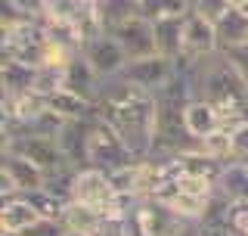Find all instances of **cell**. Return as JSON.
Segmentation results:
<instances>
[{
  "label": "cell",
  "instance_id": "6da1fadb",
  "mask_svg": "<svg viewBox=\"0 0 248 236\" xmlns=\"http://www.w3.org/2000/svg\"><path fill=\"white\" fill-rule=\"evenodd\" d=\"M99 118H106L121 140L134 152L137 162H149L155 146V124H158V100L149 90H140L127 84L124 78L106 81L103 97H99Z\"/></svg>",
  "mask_w": 248,
  "mask_h": 236
},
{
  "label": "cell",
  "instance_id": "7a4b0ae2",
  "mask_svg": "<svg viewBox=\"0 0 248 236\" xmlns=\"http://www.w3.org/2000/svg\"><path fill=\"white\" fill-rule=\"evenodd\" d=\"M134 152L127 149V143L121 140V134L106 121V118H96L90 121V140H87V168H99L106 174L118 168H127L134 165Z\"/></svg>",
  "mask_w": 248,
  "mask_h": 236
},
{
  "label": "cell",
  "instance_id": "3957f363",
  "mask_svg": "<svg viewBox=\"0 0 248 236\" xmlns=\"http://www.w3.org/2000/svg\"><path fill=\"white\" fill-rule=\"evenodd\" d=\"M220 50V37H217V25L202 19L196 10L186 13L183 19V44H180V59L177 62H202Z\"/></svg>",
  "mask_w": 248,
  "mask_h": 236
},
{
  "label": "cell",
  "instance_id": "277c9868",
  "mask_svg": "<svg viewBox=\"0 0 248 236\" xmlns=\"http://www.w3.org/2000/svg\"><path fill=\"white\" fill-rule=\"evenodd\" d=\"M134 218L140 224V233L143 236H180L189 221H183L177 211H170L165 202L149 199V196H140L134 205Z\"/></svg>",
  "mask_w": 248,
  "mask_h": 236
},
{
  "label": "cell",
  "instance_id": "5b68a950",
  "mask_svg": "<svg viewBox=\"0 0 248 236\" xmlns=\"http://www.w3.org/2000/svg\"><path fill=\"white\" fill-rule=\"evenodd\" d=\"M81 53H84V59L93 66V72H96L103 81H112V78H118L124 68H127V53L121 50V44L115 41L108 31H103V34H96V37H90L87 44L81 47Z\"/></svg>",
  "mask_w": 248,
  "mask_h": 236
},
{
  "label": "cell",
  "instance_id": "8992f818",
  "mask_svg": "<svg viewBox=\"0 0 248 236\" xmlns=\"http://www.w3.org/2000/svg\"><path fill=\"white\" fill-rule=\"evenodd\" d=\"M174 75H177V62L158 56V53L146 56V59H130L127 68L121 72V78L127 84H134L140 90H149V93H158Z\"/></svg>",
  "mask_w": 248,
  "mask_h": 236
},
{
  "label": "cell",
  "instance_id": "52a82bcc",
  "mask_svg": "<svg viewBox=\"0 0 248 236\" xmlns=\"http://www.w3.org/2000/svg\"><path fill=\"white\" fill-rule=\"evenodd\" d=\"M3 149L31 159L44 174H53V171H59V168L68 165L65 155H62V149H59V143H56V137H34V134H31V137H19V140L3 143Z\"/></svg>",
  "mask_w": 248,
  "mask_h": 236
},
{
  "label": "cell",
  "instance_id": "ba28073f",
  "mask_svg": "<svg viewBox=\"0 0 248 236\" xmlns=\"http://www.w3.org/2000/svg\"><path fill=\"white\" fill-rule=\"evenodd\" d=\"M115 196L118 193H115V186H112V180H108L106 171H99V168H81L78 171L72 202H81V205L106 211L108 205H112Z\"/></svg>",
  "mask_w": 248,
  "mask_h": 236
},
{
  "label": "cell",
  "instance_id": "9c48e42d",
  "mask_svg": "<svg viewBox=\"0 0 248 236\" xmlns=\"http://www.w3.org/2000/svg\"><path fill=\"white\" fill-rule=\"evenodd\" d=\"M108 34L121 44V50L127 53V59H146V56H155V28L149 19L143 16H134L130 22L112 28Z\"/></svg>",
  "mask_w": 248,
  "mask_h": 236
},
{
  "label": "cell",
  "instance_id": "30bf717a",
  "mask_svg": "<svg viewBox=\"0 0 248 236\" xmlns=\"http://www.w3.org/2000/svg\"><path fill=\"white\" fill-rule=\"evenodd\" d=\"M103 87H106V81L93 72V66L84 59V53H75L65 62V90H72V93H78V97H84L87 103L96 106L99 97H103Z\"/></svg>",
  "mask_w": 248,
  "mask_h": 236
},
{
  "label": "cell",
  "instance_id": "8fae6325",
  "mask_svg": "<svg viewBox=\"0 0 248 236\" xmlns=\"http://www.w3.org/2000/svg\"><path fill=\"white\" fill-rule=\"evenodd\" d=\"M0 174L13 180V186L19 190V196L31 193V190H44V184H46V174L34 162L25 159V155H19V152H10V149H3V155H0Z\"/></svg>",
  "mask_w": 248,
  "mask_h": 236
},
{
  "label": "cell",
  "instance_id": "7c38bea8",
  "mask_svg": "<svg viewBox=\"0 0 248 236\" xmlns=\"http://www.w3.org/2000/svg\"><path fill=\"white\" fill-rule=\"evenodd\" d=\"M87 140H90V121H84V118L65 121V128L56 134V143L62 149V155H65V162L78 171L87 168Z\"/></svg>",
  "mask_w": 248,
  "mask_h": 236
},
{
  "label": "cell",
  "instance_id": "4fadbf2b",
  "mask_svg": "<svg viewBox=\"0 0 248 236\" xmlns=\"http://www.w3.org/2000/svg\"><path fill=\"white\" fill-rule=\"evenodd\" d=\"M217 193L227 196L236 208H248V162L223 165L220 177H217Z\"/></svg>",
  "mask_w": 248,
  "mask_h": 236
},
{
  "label": "cell",
  "instance_id": "5bb4252c",
  "mask_svg": "<svg viewBox=\"0 0 248 236\" xmlns=\"http://www.w3.org/2000/svg\"><path fill=\"white\" fill-rule=\"evenodd\" d=\"M34 66H25L19 59H6L0 62V84H3V97H25L34 93Z\"/></svg>",
  "mask_w": 248,
  "mask_h": 236
},
{
  "label": "cell",
  "instance_id": "9a60e30c",
  "mask_svg": "<svg viewBox=\"0 0 248 236\" xmlns=\"http://www.w3.org/2000/svg\"><path fill=\"white\" fill-rule=\"evenodd\" d=\"M37 221H44V218L37 215L22 196L3 199V205H0V233H25Z\"/></svg>",
  "mask_w": 248,
  "mask_h": 236
},
{
  "label": "cell",
  "instance_id": "2e32d148",
  "mask_svg": "<svg viewBox=\"0 0 248 236\" xmlns=\"http://www.w3.org/2000/svg\"><path fill=\"white\" fill-rule=\"evenodd\" d=\"M183 118H186V131H189L192 140H205L208 134H214L220 128V115H217V109L208 100H189Z\"/></svg>",
  "mask_w": 248,
  "mask_h": 236
},
{
  "label": "cell",
  "instance_id": "e0dca14e",
  "mask_svg": "<svg viewBox=\"0 0 248 236\" xmlns=\"http://www.w3.org/2000/svg\"><path fill=\"white\" fill-rule=\"evenodd\" d=\"M183 19L186 16H174V19H158L152 22L155 28V53L165 59H180V44H183Z\"/></svg>",
  "mask_w": 248,
  "mask_h": 236
},
{
  "label": "cell",
  "instance_id": "ac0fdd59",
  "mask_svg": "<svg viewBox=\"0 0 248 236\" xmlns=\"http://www.w3.org/2000/svg\"><path fill=\"white\" fill-rule=\"evenodd\" d=\"M59 224L65 227V233H99V227L106 224V215L99 208L81 205V202H68Z\"/></svg>",
  "mask_w": 248,
  "mask_h": 236
},
{
  "label": "cell",
  "instance_id": "d6986e66",
  "mask_svg": "<svg viewBox=\"0 0 248 236\" xmlns=\"http://www.w3.org/2000/svg\"><path fill=\"white\" fill-rule=\"evenodd\" d=\"M217 37H220V50L248 44V10L232 6V13L220 22V25H217Z\"/></svg>",
  "mask_w": 248,
  "mask_h": 236
},
{
  "label": "cell",
  "instance_id": "ffe728a7",
  "mask_svg": "<svg viewBox=\"0 0 248 236\" xmlns=\"http://www.w3.org/2000/svg\"><path fill=\"white\" fill-rule=\"evenodd\" d=\"M96 10H99V22H103L106 31L130 22L134 16H140L137 0H96Z\"/></svg>",
  "mask_w": 248,
  "mask_h": 236
},
{
  "label": "cell",
  "instance_id": "44dd1931",
  "mask_svg": "<svg viewBox=\"0 0 248 236\" xmlns=\"http://www.w3.org/2000/svg\"><path fill=\"white\" fill-rule=\"evenodd\" d=\"M140 6V16L149 22H158V19H174V16H186L192 10L189 0H137Z\"/></svg>",
  "mask_w": 248,
  "mask_h": 236
},
{
  "label": "cell",
  "instance_id": "7402d4cb",
  "mask_svg": "<svg viewBox=\"0 0 248 236\" xmlns=\"http://www.w3.org/2000/svg\"><path fill=\"white\" fill-rule=\"evenodd\" d=\"M22 199H25L28 205L44 218V221H59L62 211H65V205H68V202H62L59 196H53L50 190H31V193H22Z\"/></svg>",
  "mask_w": 248,
  "mask_h": 236
},
{
  "label": "cell",
  "instance_id": "603a6c76",
  "mask_svg": "<svg viewBox=\"0 0 248 236\" xmlns=\"http://www.w3.org/2000/svg\"><path fill=\"white\" fill-rule=\"evenodd\" d=\"M199 152L208 155V159L220 162V165H230L232 162V140H230V131L227 128H217L214 134H208L205 140H199Z\"/></svg>",
  "mask_w": 248,
  "mask_h": 236
},
{
  "label": "cell",
  "instance_id": "cb8c5ba5",
  "mask_svg": "<svg viewBox=\"0 0 248 236\" xmlns=\"http://www.w3.org/2000/svg\"><path fill=\"white\" fill-rule=\"evenodd\" d=\"M62 87H65V66H50V62L37 66V75H34V93L37 97L50 100Z\"/></svg>",
  "mask_w": 248,
  "mask_h": 236
},
{
  "label": "cell",
  "instance_id": "d4e9b609",
  "mask_svg": "<svg viewBox=\"0 0 248 236\" xmlns=\"http://www.w3.org/2000/svg\"><path fill=\"white\" fill-rule=\"evenodd\" d=\"M232 0H192V10H196L202 19H208L211 25H220L223 19L232 13Z\"/></svg>",
  "mask_w": 248,
  "mask_h": 236
},
{
  "label": "cell",
  "instance_id": "484cf974",
  "mask_svg": "<svg viewBox=\"0 0 248 236\" xmlns=\"http://www.w3.org/2000/svg\"><path fill=\"white\" fill-rule=\"evenodd\" d=\"M3 6H10L25 19H44L46 16V0H3Z\"/></svg>",
  "mask_w": 248,
  "mask_h": 236
},
{
  "label": "cell",
  "instance_id": "4316f807",
  "mask_svg": "<svg viewBox=\"0 0 248 236\" xmlns=\"http://www.w3.org/2000/svg\"><path fill=\"white\" fill-rule=\"evenodd\" d=\"M230 140H232V162H245L248 159V118L230 131Z\"/></svg>",
  "mask_w": 248,
  "mask_h": 236
},
{
  "label": "cell",
  "instance_id": "83f0119b",
  "mask_svg": "<svg viewBox=\"0 0 248 236\" xmlns=\"http://www.w3.org/2000/svg\"><path fill=\"white\" fill-rule=\"evenodd\" d=\"M223 56L232 62V68H236L239 75H242V81L248 84V44H239V47H230V50H223Z\"/></svg>",
  "mask_w": 248,
  "mask_h": 236
},
{
  "label": "cell",
  "instance_id": "f1b7e54d",
  "mask_svg": "<svg viewBox=\"0 0 248 236\" xmlns=\"http://www.w3.org/2000/svg\"><path fill=\"white\" fill-rule=\"evenodd\" d=\"M22 236H65V227L59 221H37L31 230H25Z\"/></svg>",
  "mask_w": 248,
  "mask_h": 236
},
{
  "label": "cell",
  "instance_id": "f546056e",
  "mask_svg": "<svg viewBox=\"0 0 248 236\" xmlns=\"http://www.w3.org/2000/svg\"><path fill=\"white\" fill-rule=\"evenodd\" d=\"M199 236H232L230 230H214V227H202L199 224Z\"/></svg>",
  "mask_w": 248,
  "mask_h": 236
},
{
  "label": "cell",
  "instance_id": "4dcf8cb0",
  "mask_svg": "<svg viewBox=\"0 0 248 236\" xmlns=\"http://www.w3.org/2000/svg\"><path fill=\"white\" fill-rule=\"evenodd\" d=\"M65 236H96V233H65Z\"/></svg>",
  "mask_w": 248,
  "mask_h": 236
},
{
  "label": "cell",
  "instance_id": "1f68e13d",
  "mask_svg": "<svg viewBox=\"0 0 248 236\" xmlns=\"http://www.w3.org/2000/svg\"><path fill=\"white\" fill-rule=\"evenodd\" d=\"M0 236H22V233H0Z\"/></svg>",
  "mask_w": 248,
  "mask_h": 236
},
{
  "label": "cell",
  "instance_id": "d6a6232c",
  "mask_svg": "<svg viewBox=\"0 0 248 236\" xmlns=\"http://www.w3.org/2000/svg\"><path fill=\"white\" fill-rule=\"evenodd\" d=\"M189 3H192V0H189Z\"/></svg>",
  "mask_w": 248,
  "mask_h": 236
},
{
  "label": "cell",
  "instance_id": "836d02e7",
  "mask_svg": "<svg viewBox=\"0 0 248 236\" xmlns=\"http://www.w3.org/2000/svg\"><path fill=\"white\" fill-rule=\"evenodd\" d=\"M245 162H248V159H245Z\"/></svg>",
  "mask_w": 248,
  "mask_h": 236
}]
</instances>
